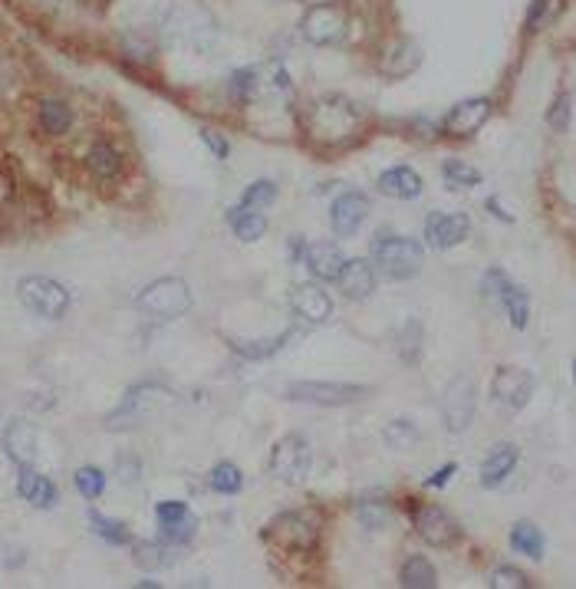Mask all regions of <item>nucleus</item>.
<instances>
[{
  "label": "nucleus",
  "instance_id": "obj_21",
  "mask_svg": "<svg viewBox=\"0 0 576 589\" xmlns=\"http://www.w3.org/2000/svg\"><path fill=\"white\" fill-rule=\"evenodd\" d=\"M290 307L297 310L303 320L310 323H326L333 316V300L330 293L320 290L316 283H300V287H293L290 293Z\"/></svg>",
  "mask_w": 576,
  "mask_h": 589
},
{
  "label": "nucleus",
  "instance_id": "obj_33",
  "mask_svg": "<svg viewBox=\"0 0 576 589\" xmlns=\"http://www.w3.org/2000/svg\"><path fill=\"white\" fill-rule=\"evenodd\" d=\"M356 514L369 530H382L392 517V504L386 501V494H366V497H359Z\"/></svg>",
  "mask_w": 576,
  "mask_h": 589
},
{
  "label": "nucleus",
  "instance_id": "obj_40",
  "mask_svg": "<svg viewBox=\"0 0 576 589\" xmlns=\"http://www.w3.org/2000/svg\"><path fill=\"white\" fill-rule=\"evenodd\" d=\"M73 484H76V491L86 497V501H96V497L106 491V471H99V468H93V464H86V468H79L73 474Z\"/></svg>",
  "mask_w": 576,
  "mask_h": 589
},
{
  "label": "nucleus",
  "instance_id": "obj_25",
  "mask_svg": "<svg viewBox=\"0 0 576 589\" xmlns=\"http://www.w3.org/2000/svg\"><path fill=\"white\" fill-rule=\"evenodd\" d=\"M474 415V385L468 379H458L445 395V425L451 432H461Z\"/></svg>",
  "mask_w": 576,
  "mask_h": 589
},
{
  "label": "nucleus",
  "instance_id": "obj_35",
  "mask_svg": "<svg viewBox=\"0 0 576 589\" xmlns=\"http://www.w3.org/2000/svg\"><path fill=\"white\" fill-rule=\"evenodd\" d=\"M132 557L142 570H165V566L175 563V553L165 543H145V540H132Z\"/></svg>",
  "mask_w": 576,
  "mask_h": 589
},
{
  "label": "nucleus",
  "instance_id": "obj_41",
  "mask_svg": "<svg viewBox=\"0 0 576 589\" xmlns=\"http://www.w3.org/2000/svg\"><path fill=\"white\" fill-rule=\"evenodd\" d=\"M277 201V185L274 181H267V178H261V181H254V185H247V191H244V198H241V208H270Z\"/></svg>",
  "mask_w": 576,
  "mask_h": 589
},
{
  "label": "nucleus",
  "instance_id": "obj_39",
  "mask_svg": "<svg viewBox=\"0 0 576 589\" xmlns=\"http://www.w3.org/2000/svg\"><path fill=\"white\" fill-rule=\"evenodd\" d=\"M442 175L451 188H474V185H481V178H484L478 168L468 162H458V158H451V162L442 165Z\"/></svg>",
  "mask_w": 576,
  "mask_h": 589
},
{
  "label": "nucleus",
  "instance_id": "obj_2",
  "mask_svg": "<svg viewBox=\"0 0 576 589\" xmlns=\"http://www.w3.org/2000/svg\"><path fill=\"white\" fill-rule=\"evenodd\" d=\"M363 129L366 116L346 96H320L307 112L310 139L316 145H326V149H340V145L356 142Z\"/></svg>",
  "mask_w": 576,
  "mask_h": 589
},
{
  "label": "nucleus",
  "instance_id": "obj_26",
  "mask_svg": "<svg viewBox=\"0 0 576 589\" xmlns=\"http://www.w3.org/2000/svg\"><path fill=\"white\" fill-rule=\"evenodd\" d=\"M303 264H307L313 280H336V277H340V270H343L346 260H343V251L336 244L320 241V244H310L307 247V254H303Z\"/></svg>",
  "mask_w": 576,
  "mask_h": 589
},
{
  "label": "nucleus",
  "instance_id": "obj_14",
  "mask_svg": "<svg viewBox=\"0 0 576 589\" xmlns=\"http://www.w3.org/2000/svg\"><path fill=\"white\" fill-rule=\"evenodd\" d=\"M471 234V218L468 214H428L425 221V244L432 247V251H451V247H458L465 237Z\"/></svg>",
  "mask_w": 576,
  "mask_h": 589
},
{
  "label": "nucleus",
  "instance_id": "obj_20",
  "mask_svg": "<svg viewBox=\"0 0 576 589\" xmlns=\"http://www.w3.org/2000/svg\"><path fill=\"white\" fill-rule=\"evenodd\" d=\"M422 66V47L415 40H399L382 53L379 60V73L386 79H405L412 76Z\"/></svg>",
  "mask_w": 576,
  "mask_h": 589
},
{
  "label": "nucleus",
  "instance_id": "obj_3",
  "mask_svg": "<svg viewBox=\"0 0 576 589\" xmlns=\"http://www.w3.org/2000/svg\"><path fill=\"white\" fill-rule=\"evenodd\" d=\"M372 264H376L379 274H386L389 280H412L415 274H422L425 251L415 237L382 234L376 237V244H372Z\"/></svg>",
  "mask_w": 576,
  "mask_h": 589
},
{
  "label": "nucleus",
  "instance_id": "obj_16",
  "mask_svg": "<svg viewBox=\"0 0 576 589\" xmlns=\"http://www.w3.org/2000/svg\"><path fill=\"white\" fill-rule=\"evenodd\" d=\"M366 218H369V198L363 195V191H343V195L333 201L330 224H333L336 237H353L359 228H363Z\"/></svg>",
  "mask_w": 576,
  "mask_h": 589
},
{
  "label": "nucleus",
  "instance_id": "obj_31",
  "mask_svg": "<svg viewBox=\"0 0 576 589\" xmlns=\"http://www.w3.org/2000/svg\"><path fill=\"white\" fill-rule=\"evenodd\" d=\"M37 119H40V129L47 135H63V132H70V126H73V112L63 99H40Z\"/></svg>",
  "mask_w": 576,
  "mask_h": 589
},
{
  "label": "nucleus",
  "instance_id": "obj_32",
  "mask_svg": "<svg viewBox=\"0 0 576 589\" xmlns=\"http://www.w3.org/2000/svg\"><path fill=\"white\" fill-rule=\"evenodd\" d=\"M399 583L405 589H435L438 586V573H435V566L428 563L425 557H409L402 563Z\"/></svg>",
  "mask_w": 576,
  "mask_h": 589
},
{
  "label": "nucleus",
  "instance_id": "obj_4",
  "mask_svg": "<svg viewBox=\"0 0 576 589\" xmlns=\"http://www.w3.org/2000/svg\"><path fill=\"white\" fill-rule=\"evenodd\" d=\"M178 395L168 389V385L158 382H139L126 392V399L119 402V409L109 415V428H126V425H139L149 422L152 415L175 409Z\"/></svg>",
  "mask_w": 576,
  "mask_h": 589
},
{
  "label": "nucleus",
  "instance_id": "obj_34",
  "mask_svg": "<svg viewBox=\"0 0 576 589\" xmlns=\"http://www.w3.org/2000/svg\"><path fill=\"white\" fill-rule=\"evenodd\" d=\"M89 527H93L96 537H103L106 543H112V547H129V543H132V530L122 524V520H116V517L89 511Z\"/></svg>",
  "mask_w": 576,
  "mask_h": 589
},
{
  "label": "nucleus",
  "instance_id": "obj_30",
  "mask_svg": "<svg viewBox=\"0 0 576 589\" xmlns=\"http://www.w3.org/2000/svg\"><path fill=\"white\" fill-rule=\"evenodd\" d=\"M511 547L530 560H540L547 550L544 530H540L537 524H530V520H521V524H514V530H511Z\"/></svg>",
  "mask_w": 576,
  "mask_h": 589
},
{
  "label": "nucleus",
  "instance_id": "obj_37",
  "mask_svg": "<svg viewBox=\"0 0 576 589\" xmlns=\"http://www.w3.org/2000/svg\"><path fill=\"white\" fill-rule=\"evenodd\" d=\"M208 487H211V491H218V494H237L244 487V474H241L237 464L221 461V464H214V468H211Z\"/></svg>",
  "mask_w": 576,
  "mask_h": 589
},
{
  "label": "nucleus",
  "instance_id": "obj_45",
  "mask_svg": "<svg viewBox=\"0 0 576 589\" xmlns=\"http://www.w3.org/2000/svg\"><path fill=\"white\" fill-rule=\"evenodd\" d=\"M201 142H205L208 149L214 152V158H228V155H231V145L224 142L214 129H201Z\"/></svg>",
  "mask_w": 576,
  "mask_h": 589
},
{
  "label": "nucleus",
  "instance_id": "obj_9",
  "mask_svg": "<svg viewBox=\"0 0 576 589\" xmlns=\"http://www.w3.org/2000/svg\"><path fill=\"white\" fill-rule=\"evenodd\" d=\"M313 448L303 435H284L270 451V474L280 484H300L310 474Z\"/></svg>",
  "mask_w": 576,
  "mask_h": 589
},
{
  "label": "nucleus",
  "instance_id": "obj_24",
  "mask_svg": "<svg viewBox=\"0 0 576 589\" xmlns=\"http://www.w3.org/2000/svg\"><path fill=\"white\" fill-rule=\"evenodd\" d=\"M254 96L267 99H287L293 96V76L280 60H267L254 70Z\"/></svg>",
  "mask_w": 576,
  "mask_h": 589
},
{
  "label": "nucleus",
  "instance_id": "obj_28",
  "mask_svg": "<svg viewBox=\"0 0 576 589\" xmlns=\"http://www.w3.org/2000/svg\"><path fill=\"white\" fill-rule=\"evenodd\" d=\"M297 336L293 330H284V333H277L274 339H231V349L241 359H251V362H257V359H270L274 353H280L290 339Z\"/></svg>",
  "mask_w": 576,
  "mask_h": 589
},
{
  "label": "nucleus",
  "instance_id": "obj_11",
  "mask_svg": "<svg viewBox=\"0 0 576 589\" xmlns=\"http://www.w3.org/2000/svg\"><path fill=\"white\" fill-rule=\"evenodd\" d=\"M264 540L290 553H310L316 547V540H320V534H316V524L307 514L293 511V514H280L270 520V527L264 530Z\"/></svg>",
  "mask_w": 576,
  "mask_h": 589
},
{
  "label": "nucleus",
  "instance_id": "obj_43",
  "mask_svg": "<svg viewBox=\"0 0 576 589\" xmlns=\"http://www.w3.org/2000/svg\"><path fill=\"white\" fill-rule=\"evenodd\" d=\"M488 586L491 589H527L530 580L524 570H517V566H494Z\"/></svg>",
  "mask_w": 576,
  "mask_h": 589
},
{
  "label": "nucleus",
  "instance_id": "obj_17",
  "mask_svg": "<svg viewBox=\"0 0 576 589\" xmlns=\"http://www.w3.org/2000/svg\"><path fill=\"white\" fill-rule=\"evenodd\" d=\"M17 494H20V501H27L30 507H37V511H50V507H56V501H60L56 484L47 478V474H40L37 468H20Z\"/></svg>",
  "mask_w": 576,
  "mask_h": 589
},
{
  "label": "nucleus",
  "instance_id": "obj_12",
  "mask_svg": "<svg viewBox=\"0 0 576 589\" xmlns=\"http://www.w3.org/2000/svg\"><path fill=\"white\" fill-rule=\"evenodd\" d=\"M491 395L511 412L524 409L530 395H534V376L521 366H501L491 379Z\"/></svg>",
  "mask_w": 576,
  "mask_h": 589
},
{
  "label": "nucleus",
  "instance_id": "obj_19",
  "mask_svg": "<svg viewBox=\"0 0 576 589\" xmlns=\"http://www.w3.org/2000/svg\"><path fill=\"white\" fill-rule=\"evenodd\" d=\"M37 428L30 422H10L4 428V448H7V458L17 464V468H33V461H37Z\"/></svg>",
  "mask_w": 576,
  "mask_h": 589
},
{
  "label": "nucleus",
  "instance_id": "obj_1",
  "mask_svg": "<svg viewBox=\"0 0 576 589\" xmlns=\"http://www.w3.org/2000/svg\"><path fill=\"white\" fill-rule=\"evenodd\" d=\"M155 30L168 43L195 53H208L218 40V20L201 0H158Z\"/></svg>",
  "mask_w": 576,
  "mask_h": 589
},
{
  "label": "nucleus",
  "instance_id": "obj_46",
  "mask_svg": "<svg viewBox=\"0 0 576 589\" xmlns=\"http://www.w3.org/2000/svg\"><path fill=\"white\" fill-rule=\"evenodd\" d=\"M455 474H458V464L448 461V464H442V468L432 474V478L425 481V487H445V484H451V478H455Z\"/></svg>",
  "mask_w": 576,
  "mask_h": 589
},
{
  "label": "nucleus",
  "instance_id": "obj_15",
  "mask_svg": "<svg viewBox=\"0 0 576 589\" xmlns=\"http://www.w3.org/2000/svg\"><path fill=\"white\" fill-rule=\"evenodd\" d=\"M491 112H494V106L488 96L461 99V103L445 116V132L455 135V139H468V135L484 129V122L491 119Z\"/></svg>",
  "mask_w": 576,
  "mask_h": 589
},
{
  "label": "nucleus",
  "instance_id": "obj_5",
  "mask_svg": "<svg viewBox=\"0 0 576 589\" xmlns=\"http://www.w3.org/2000/svg\"><path fill=\"white\" fill-rule=\"evenodd\" d=\"M135 310L145 313L149 320H178V316H185L191 310V290L185 280L178 277H162L149 283L139 297H135Z\"/></svg>",
  "mask_w": 576,
  "mask_h": 589
},
{
  "label": "nucleus",
  "instance_id": "obj_47",
  "mask_svg": "<svg viewBox=\"0 0 576 589\" xmlns=\"http://www.w3.org/2000/svg\"><path fill=\"white\" fill-rule=\"evenodd\" d=\"M488 208H491V214H494V218H504V221H514V218H511V214H504V208H501V205H498V201H494V198L488 201Z\"/></svg>",
  "mask_w": 576,
  "mask_h": 589
},
{
  "label": "nucleus",
  "instance_id": "obj_42",
  "mask_svg": "<svg viewBox=\"0 0 576 589\" xmlns=\"http://www.w3.org/2000/svg\"><path fill=\"white\" fill-rule=\"evenodd\" d=\"M547 122L553 132H570V122H573V96L570 93H560L553 99V106L547 109Z\"/></svg>",
  "mask_w": 576,
  "mask_h": 589
},
{
  "label": "nucleus",
  "instance_id": "obj_38",
  "mask_svg": "<svg viewBox=\"0 0 576 589\" xmlns=\"http://www.w3.org/2000/svg\"><path fill=\"white\" fill-rule=\"evenodd\" d=\"M563 14V0H530L527 7V30H544Z\"/></svg>",
  "mask_w": 576,
  "mask_h": 589
},
{
  "label": "nucleus",
  "instance_id": "obj_27",
  "mask_svg": "<svg viewBox=\"0 0 576 589\" xmlns=\"http://www.w3.org/2000/svg\"><path fill=\"white\" fill-rule=\"evenodd\" d=\"M86 168L99 181H116L122 175V155L112 149L109 142H96V145H89V152H86Z\"/></svg>",
  "mask_w": 576,
  "mask_h": 589
},
{
  "label": "nucleus",
  "instance_id": "obj_6",
  "mask_svg": "<svg viewBox=\"0 0 576 589\" xmlns=\"http://www.w3.org/2000/svg\"><path fill=\"white\" fill-rule=\"evenodd\" d=\"M481 293L494 303V307L507 313V320H511L514 330H527L530 297L521 283H514L501 267H491V270H484V277H481Z\"/></svg>",
  "mask_w": 576,
  "mask_h": 589
},
{
  "label": "nucleus",
  "instance_id": "obj_7",
  "mask_svg": "<svg viewBox=\"0 0 576 589\" xmlns=\"http://www.w3.org/2000/svg\"><path fill=\"white\" fill-rule=\"evenodd\" d=\"M17 297L20 303H24L27 310H33L37 316H43V320H60V316L70 310V290L63 287L60 280L53 277H24L17 283Z\"/></svg>",
  "mask_w": 576,
  "mask_h": 589
},
{
  "label": "nucleus",
  "instance_id": "obj_29",
  "mask_svg": "<svg viewBox=\"0 0 576 589\" xmlns=\"http://www.w3.org/2000/svg\"><path fill=\"white\" fill-rule=\"evenodd\" d=\"M228 224H231V231L237 234V241H244V244L261 241V237L267 234V218H264V214H257L251 208H241V205L228 211Z\"/></svg>",
  "mask_w": 576,
  "mask_h": 589
},
{
  "label": "nucleus",
  "instance_id": "obj_13",
  "mask_svg": "<svg viewBox=\"0 0 576 589\" xmlns=\"http://www.w3.org/2000/svg\"><path fill=\"white\" fill-rule=\"evenodd\" d=\"M415 530H419V537L428 547H451V543L461 537L458 520L451 517L445 507H435V504H425L415 511Z\"/></svg>",
  "mask_w": 576,
  "mask_h": 589
},
{
  "label": "nucleus",
  "instance_id": "obj_23",
  "mask_svg": "<svg viewBox=\"0 0 576 589\" xmlns=\"http://www.w3.org/2000/svg\"><path fill=\"white\" fill-rule=\"evenodd\" d=\"M425 181L419 172H412L409 165H395V168H386V172L379 175V191L386 198H395V201H415L422 195Z\"/></svg>",
  "mask_w": 576,
  "mask_h": 589
},
{
  "label": "nucleus",
  "instance_id": "obj_44",
  "mask_svg": "<svg viewBox=\"0 0 576 589\" xmlns=\"http://www.w3.org/2000/svg\"><path fill=\"white\" fill-rule=\"evenodd\" d=\"M231 96L237 99H251L254 96V70H237L231 73Z\"/></svg>",
  "mask_w": 576,
  "mask_h": 589
},
{
  "label": "nucleus",
  "instance_id": "obj_36",
  "mask_svg": "<svg viewBox=\"0 0 576 589\" xmlns=\"http://www.w3.org/2000/svg\"><path fill=\"white\" fill-rule=\"evenodd\" d=\"M382 441H386V448L392 451H412L419 445V428L409 418H392V422L382 428Z\"/></svg>",
  "mask_w": 576,
  "mask_h": 589
},
{
  "label": "nucleus",
  "instance_id": "obj_10",
  "mask_svg": "<svg viewBox=\"0 0 576 589\" xmlns=\"http://www.w3.org/2000/svg\"><path fill=\"white\" fill-rule=\"evenodd\" d=\"M300 30L313 47H336V43L346 40L349 17H346V10L340 4H316L303 14Z\"/></svg>",
  "mask_w": 576,
  "mask_h": 589
},
{
  "label": "nucleus",
  "instance_id": "obj_18",
  "mask_svg": "<svg viewBox=\"0 0 576 589\" xmlns=\"http://www.w3.org/2000/svg\"><path fill=\"white\" fill-rule=\"evenodd\" d=\"M336 283H340L343 297L366 300V297L376 293V267H372L369 260H363V257H353V260H346V264H343Z\"/></svg>",
  "mask_w": 576,
  "mask_h": 589
},
{
  "label": "nucleus",
  "instance_id": "obj_22",
  "mask_svg": "<svg viewBox=\"0 0 576 589\" xmlns=\"http://www.w3.org/2000/svg\"><path fill=\"white\" fill-rule=\"evenodd\" d=\"M517 461H521V451H517V445H511V441H504V445H494V451L481 464V487H488V491L501 487L514 474Z\"/></svg>",
  "mask_w": 576,
  "mask_h": 589
},
{
  "label": "nucleus",
  "instance_id": "obj_8",
  "mask_svg": "<svg viewBox=\"0 0 576 589\" xmlns=\"http://www.w3.org/2000/svg\"><path fill=\"white\" fill-rule=\"evenodd\" d=\"M287 399L340 409V405H356V402L372 399V385H359V382H293V385H287Z\"/></svg>",
  "mask_w": 576,
  "mask_h": 589
}]
</instances>
